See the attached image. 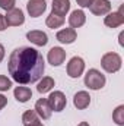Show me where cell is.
<instances>
[{
    "label": "cell",
    "instance_id": "24",
    "mask_svg": "<svg viewBox=\"0 0 124 126\" xmlns=\"http://www.w3.org/2000/svg\"><path fill=\"white\" fill-rule=\"evenodd\" d=\"M7 28V24H6V19H4V15L0 13V31H4Z\"/></svg>",
    "mask_w": 124,
    "mask_h": 126
},
{
    "label": "cell",
    "instance_id": "29",
    "mask_svg": "<svg viewBox=\"0 0 124 126\" xmlns=\"http://www.w3.org/2000/svg\"><path fill=\"white\" fill-rule=\"evenodd\" d=\"M77 126H89V123H88V122H80Z\"/></svg>",
    "mask_w": 124,
    "mask_h": 126
},
{
    "label": "cell",
    "instance_id": "20",
    "mask_svg": "<svg viewBox=\"0 0 124 126\" xmlns=\"http://www.w3.org/2000/svg\"><path fill=\"white\" fill-rule=\"evenodd\" d=\"M45 24H47V27H48V28H51V30L60 28L63 24H64V16H59V15H56V13H53V12H51V13L47 16Z\"/></svg>",
    "mask_w": 124,
    "mask_h": 126
},
{
    "label": "cell",
    "instance_id": "3",
    "mask_svg": "<svg viewBox=\"0 0 124 126\" xmlns=\"http://www.w3.org/2000/svg\"><path fill=\"white\" fill-rule=\"evenodd\" d=\"M107 79H105V75H102L98 69H89L85 75V85L89 88V90H101L104 85H105Z\"/></svg>",
    "mask_w": 124,
    "mask_h": 126
},
{
    "label": "cell",
    "instance_id": "26",
    "mask_svg": "<svg viewBox=\"0 0 124 126\" xmlns=\"http://www.w3.org/2000/svg\"><path fill=\"white\" fill-rule=\"evenodd\" d=\"M6 104H7V98L3 94H0V110H1L3 107H6Z\"/></svg>",
    "mask_w": 124,
    "mask_h": 126
},
{
    "label": "cell",
    "instance_id": "21",
    "mask_svg": "<svg viewBox=\"0 0 124 126\" xmlns=\"http://www.w3.org/2000/svg\"><path fill=\"white\" fill-rule=\"evenodd\" d=\"M112 120L118 126H124V106H118L112 113Z\"/></svg>",
    "mask_w": 124,
    "mask_h": 126
},
{
    "label": "cell",
    "instance_id": "2",
    "mask_svg": "<svg viewBox=\"0 0 124 126\" xmlns=\"http://www.w3.org/2000/svg\"><path fill=\"white\" fill-rule=\"evenodd\" d=\"M121 57H120V54H117V53H114V51H111V53H105L104 56H102V59H101V66H102V69L105 70V72H108V73H115V72H118L120 69H121Z\"/></svg>",
    "mask_w": 124,
    "mask_h": 126
},
{
    "label": "cell",
    "instance_id": "15",
    "mask_svg": "<svg viewBox=\"0 0 124 126\" xmlns=\"http://www.w3.org/2000/svg\"><path fill=\"white\" fill-rule=\"evenodd\" d=\"M76 37H77V34H76L74 28H64L62 31H59L57 35H56L57 41H60L62 44H72V43H74Z\"/></svg>",
    "mask_w": 124,
    "mask_h": 126
},
{
    "label": "cell",
    "instance_id": "4",
    "mask_svg": "<svg viewBox=\"0 0 124 126\" xmlns=\"http://www.w3.org/2000/svg\"><path fill=\"white\" fill-rule=\"evenodd\" d=\"M47 101H48V104H50V107H51L53 111H63L64 107H66V104H67L66 95L63 94L62 91H54V93H51V94L48 95Z\"/></svg>",
    "mask_w": 124,
    "mask_h": 126
},
{
    "label": "cell",
    "instance_id": "6",
    "mask_svg": "<svg viewBox=\"0 0 124 126\" xmlns=\"http://www.w3.org/2000/svg\"><path fill=\"white\" fill-rule=\"evenodd\" d=\"M4 19H6V24L7 27H19L25 22V16H24V12L21 9H10L7 10V13L4 15Z\"/></svg>",
    "mask_w": 124,
    "mask_h": 126
},
{
    "label": "cell",
    "instance_id": "23",
    "mask_svg": "<svg viewBox=\"0 0 124 126\" xmlns=\"http://www.w3.org/2000/svg\"><path fill=\"white\" fill-rule=\"evenodd\" d=\"M0 7L4 10H10L15 7V0H0Z\"/></svg>",
    "mask_w": 124,
    "mask_h": 126
},
{
    "label": "cell",
    "instance_id": "11",
    "mask_svg": "<svg viewBox=\"0 0 124 126\" xmlns=\"http://www.w3.org/2000/svg\"><path fill=\"white\" fill-rule=\"evenodd\" d=\"M104 24L108 28H117L121 27L124 24V16H123V9H120L118 12H112V13H107Z\"/></svg>",
    "mask_w": 124,
    "mask_h": 126
},
{
    "label": "cell",
    "instance_id": "18",
    "mask_svg": "<svg viewBox=\"0 0 124 126\" xmlns=\"http://www.w3.org/2000/svg\"><path fill=\"white\" fill-rule=\"evenodd\" d=\"M13 95L19 103H26L32 97V91L28 87H16L15 91H13Z\"/></svg>",
    "mask_w": 124,
    "mask_h": 126
},
{
    "label": "cell",
    "instance_id": "8",
    "mask_svg": "<svg viewBox=\"0 0 124 126\" xmlns=\"http://www.w3.org/2000/svg\"><path fill=\"white\" fill-rule=\"evenodd\" d=\"M35 113L39 116V119H42V120H48L50 117H51V114H53V110H51V107H50V104H48V101H47V98H39L37 103H35Z\"/></svg>",
    "mask_w": 124,
    "mask_h": 126
},
{
    "label": "cell",
    "instance_id": "22",
    "mask_svg": "<svg viewBox=\"0 0 124 126\" xmlns=\"http://www.w3.org/2000/svg\"><path fill=\"white\" fill-rule=\"evenodd\" d=\"M12 88V81L4 76V75H0V91H9Z\"/></svg>",
    "mask_w": 124,
    "mask_h": 126
},
{
    "label": "cell",
    "instance_id": "16",
    "mask_svg": "<svg viewBox=\"0 0 124 126\" xmlns=\"http://www.w3.org/2000/svg\"><path fill=\"white\" fill-rule=\"evenodd\" d=\"M22 123L24 126H44L39 120V116L35 113V110H26L22 114Z\"/></svg>",
    "mask_w": 124,
    "mask_h": 126
},
{
    "label": "cell",
    "instance_id": "17",
    "mask_svg": "<svg viewBox=\"0 0 124 126\" xmlns=\"http://www.w3.org/2000/svg\"><path fill=\"white\" fill-rule=\"evenodd\" d=\"M53 13L59 16H66V13L70 10V0H53Z\"/></svg>",
    "mask_w": 124,
    "mask_h": 126
},
{
    "label": "cell",
    "instance_id": "28",
    "mask_svg": "<svg viewBox=\"0 0 124 126\" xmlns=\"http://www.w3.org/2000/svg\"><path fill=\"white\" fill-rule=\"evenodd\" d=\"M123 37H124V34L121 32V34H120V46H123Z\"/></svg>",
    "mask_w": 124,
    "mask_h": 126
},
{
    "label": "cell",
    "instance_id": "25",
    "mask_svg": "<svg viewBox=\"0 0 124 126\" xmlns=\"http://www.w3.org/2000/svg\"><path fill=\"white\" fill-rule=\"evenodd\" d=\"M76 1L80 7H89L91 3H92V0H76Z\"/></svg>",
    "mask_w": 124,
    "mask_h": 126
},
{
    "label": "cell",
    "instance_id": "10",
    "mask_svg": "<svg viewBox=\"0 0 124 126\" xmlns=\"http://www.w3.org/2000/svg\"><path fill=\"white\" fill-rule=\"evenodd\" d=\"M47 60L51 66H60L66 60V51L62 47H53L47 54Z\"/></svg>",
    "mask_w": 124,
    "mask_h": 126
},
{
    "label": "cell",
    "instance_id": "12",
    "mask_svg": "<svg viewBox=\"0 0 124 126\" xmlns=\"http://www.w3.org/2000/svg\"><path fill=\"white\" fill-rule=\"evenodd\" d=\"M26 40L31 41L32 44L38 46V47H44V46H47V43H48L47 34L42 32V31H38V30H34V31L28 32V34H26Z\"/></svg>",
    "mask_w": 124,
    "mask_h": 126
},
{
    "label": "cell",
    "instance_id": "14",
    "mask_svg": "<svg viewBox=\"0 0 124 126\" xmlns=\"http://www.w3.org/2000/svg\"><path fill=\"white\" fill-rule=\"evenodd\" d=\"M85 22H86V15H85V12L80 10V9L73 10V12L70 13V16H69L70 28H80V27L85 25Z\"/></svg>",
    "mask_w": 124,
    "mask_h": 126
},
{
    "label": "cell",
    "instance_id": "1",
    "mask_svg": "<svg viewBox=\"0 0 124 126\" xmlns=\"http://www.w3.org/2000/svg\"><path fill=\"white\" fill-rule=\"evenodd\" d=\"M9 75L18 84H34L42 78L45 70V62L42 54L32 47L15 48L7 62Z\"/></svg>",
    "mask_w": 124,
    "mask_h": 126
},
{
    "label": "cell",
    "instance_id": "19",
    "mask_svg": "<svg viewBox=\"0 0 124 126\" xmlns=\"http://www.w3.org/2000/svg\"><path fill=\"white\" fill-rule=\"evenodd\" d=\"M54 79L51 78V76H44L39 82H38V85H37V90H38V93H41V94H45V93H48V91H51V88L54 87Z\"/></svg>",
    "mask_w": 124,
    "mask_h": 126
},
{
    "label": "cell",
    "instance_id": "5",
    "mask_svg": "<svg viewBox=\"0 0 124 126\" xmlns=\"http://www.w3.org/2000/svg\"><path fill=\"white\" fill-rule=\"evenodd\" d=\"M85 70V62L82 57H72L67 63V75L70 78H79Z\"/></svg>",
    "mask_w": 124,
    "mask_h": 126
},
{
    "label": "cell",
    "instance_id": "13",
    "mask_svg": "<svg viewBox=\"0 0 124 126\" xmlns=\"http://www.w3.org/2000/svg\"><path fill=\"white\" fill-rule=\"evenodd\" d=\"M73 104L77 110H85L91 104V95L86 91H79L73 97Z\"/></svg>",
    "mask_w": 124,
    "mask_h": 126
},
{
    "label": "cell",
    "instance_id": "7",
    "mask_svg": "<svg viewBox=\"0 0 124 126\" xmlns=\"http://www.w3.org/2000/svg\"><path fill=\"white\" fill-rule=\"evenodd\" d=\"M47 9V1L45 0H29L26 4V10L31 18H38L41 16Z\"/></svg>",
    "mask_w": 124,
    "mask_h": 126
},
{
    "label": "cell",
    "instance_id": "27",
    "mask_svg": "<svg viewBox=\"0 0 124 126\" xmlns=\"http://www.w3.org/2000/svg\"><path fill=\"white\" fill-rule=\"evenodd\" d=\"M3 57H4V47H3V44H0V63L3 60Z\"/></svg>",
    "mask_w": 124,
    "mask_h": 126
},
{
    "label": "cell",
    "instance_id": "9",
    "mask_svg": "<svg viewBox=\"0 0 124 126\" xmlns=\"http://www.w3.org/2000/svg\"><path fill=\"white\" fill-rule=\"evenodd\" d=\"M89 9L93 15L102 16V15H107L111 12V3H110V0H92Z\"/></svg>",
    "mask_w": 124,
    "mask_h": 126
}]
</instances>
